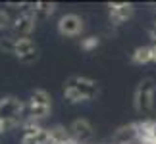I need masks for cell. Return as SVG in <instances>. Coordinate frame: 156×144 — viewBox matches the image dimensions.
Masks as SVG:
<instances>
[{"label": "cell", "instance_id": "obj_1", "mask_svg": "<svg viewBox=\"0 0 156 144\" xmlns=\"http://www.w3.org/2000/svg\"><path fill=\"white\" fill-rule=\"evenodd\" d=\"M58 31L64 35V37H75L83 31V19L75 14H68L64 17H60L58 21Z\"/></svg>", "mask_w": 156, "mask_h": 144}, {"label": "cell", "instance_id": "obj_2", "mask_svg": "<svg viewBox=\"0 0 156 144\" xmlns=\"http://www.w3.org/2000/svg\"><path fill=\"white\" fill-rule=\"evenodd\" d=\"M29 110L33 115L37 117H44L50 110V96L44 91H35L31 94V102H29Z\"/></svg>", "mask_w": 156, "mask_h": 144}, {"label": "cell", "instance_id": "obj_3", "mask_svg": "<svg viewBox=\"0 0 156 144\" xmlns=\"http://www.w3.org/2000/svg\"><path fill=\"white\" fill-rule=\"evenodd\" d=\"M16 54L21 62H33L37 58V46L31 39L23 37V39H17L16 40Z\"/></svg>", "mask_w": 156, "mask_h": 144}, {"label": "cell", "instance_id": "obj_4", "mask_svg": "<svg viewBox=\"0 0 156 144\" xmlns=\"http://www.w3.org/2000/svg\"><path fill=\"white\" fill-rule=\"evenodd\" d=\"M133 60L137 63H156V46L139 48V50L133 54Z\"/></svg>", "mask_w": 156, "mask_h": 144}, {"label": "cell", "instance_id": "obj_5", "mask_svg": "<svg viewBox=\"0 0 156 144\" xmlns=\"http://www.w3.org/2000/svg\"><path fill=\"white\" fill-rule=\"evenodd\" d=\"M131 14H133L131 4H118V6H112V8H110V17L114 21H118V23L125 21Z\"/></svg>", "mask_w": 156, "mask_h": 144}, {"label": "cell", "instance_id": "obj_6", "mask_svg": "<svg viewBox=\"0 0 156 144\" xmlns=\"http://www.w3.org/2000/svg\"><path fill=\"white\" fill-rule=\"evenodd\" d=\"M33 27H35V19L29 14H25V15H21V17H17V19H16V29H17V31L29 33Z\"/></svg>", "mask_w": 156, "mask_h": 144}, {"label": "cell", "instance_id": "obj_7", "mask_svg": "<svg viewBox=\"0 0 156 144\" xmlns=\"http://www.w3.org/2000/svg\"><path fill=\"white\" fill-rule=\"evenodd\" d=\"M10 25V17L8 14H6L4 10H0V29H4V27H8Z\"/></svg>", "mask_w": 156, "mask_h": 144}]
</instances>
